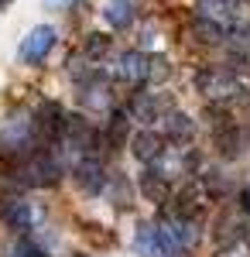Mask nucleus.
<instances>
[{
	"mask_svg": "<svg viewBox=\"0 0 250 257\" xmlns=\"http://www.w3.org/2000/svg\"><path fill=\"white\" fill-rule=\"evenodd\" d=\"M76 96H79V106H82L86 113H96V117L113 113V86L106 79V69H103V72H93L89 79H79Z\"/></svg>",
	"mask_w": 250,
	"mask_h": 257,
	"instance_id": "39448f33",
	"label": "nucleus"
},
{
	"mask_svg": "<svg viewBox=\"0 0 250 257\" xmlns=\"http://www.w3.org/2000/svg\"><path fill=\"white\" fill-rule=\"evenodd\" d=\"M72 178H76L79 192H86V196H99V192H106V182H110V172H106V165H103V155H89V158H79L72 168Z\"/></svg>",
	"mask_w": 250,
	"mask_h": 257,
	"instance_id": "6e6552de",
	"label": "nucleus"
},
{
	"mask_svg": "<svg viewBox=\"0 0 250 257\" xmlns=\"http://www.w3.org/2000/svg\"><path fill=\"white\" fill-rule=\"evenodd\" d=\"M195 89L202 93L206 106H223L230 113H247L250 110V82L233 72L230 65H202L195 72Z\"/></svg>",
	"mask_w": 250,
	"mask_h": 257,
	"instance_id": "f257e3e1",
	"label": "nucleus"
},
{
	"mask_svg": "<svg viewBox=\"0 0 250 257\" xmlns=\"http://www.w3.org/2000/svg\"><path fill=\"white\" fill-rule=\"evenodd\" d=\"M165 148H168V141L161 138L154 127H137L134 138H131V144H127V151H131V155L141 161V168H144V165H151V161L158 158Z\"/></svg>",
	"mask_w": 250,
	"mask_h": 257,
	"instance_id": "9b49d317",
	"label": "nucleus"
},
{
	"mask_svg": "<svg viewBox=\"0 0 250 257\" xmlns=\"http://www.w3.org/2000/svg\"><path fill=\"white\" fill-rule=\"evenodd\" d=\"M236 209H240V213H243V216L250 219V182L236 189Z\"/></svg>",
	"mask_w": 250,
	"mask_h": 257,
	"instance_id": "a211bd4d",
	"label": "nucleus"
},
{
	"mask_svg": "<svg viewBox=\"0 0 250 257\" xmlns=\"http://www.w3.org/2000/svg\"><path fill=\"white\" fill-rule=\"evenodd\" d=\"M154 131L168 141V144H189V141L195 138V120H189L178 106H175V110H168L165 117L158 120V127H154Z\"/></svg>",
	"mask_w": 250,
	"mask_h": 257,
	"instance_id": "f8f14e48",
	"label": "nucleus"
},
{
	"mask_svg": "<svg viewBox=\"0 0 250 257\" xmlns=\"http://www.w3.org/2000/svg\"><path fill=\"white\" fill-rule=\"evenodd\" d=\"M106 196L113 199L120 209H127V206L134 202V196H131V182L120 175V172H110V182H106Z\"/></svg>",
	"mask_w": 250,
	"mask_h": 257,
	"instance_id": "dca6fc26",
	"label": "nucleus"
},
{
	"mask_svg": "<svg viewBox=\"0 0 250 257\" xmlns=\"http://www.w3.org/2000/svg\"><path fill=\"white\" fill-rule=\"evenodd\" d=\"M4 257H48V254H45V247L35 237H18L4 250Z\"/></svg>",
	"mask_w": 250,
	"mask_h": 257,
	"instance_id": "f3484780",
	"label": "nucleus"
},
{
	"mask_svg": "<svg viewBox=\"0 0 250 257\" xmlns=\"http://www.w3.org/2000/svg\"><path fill=\"white\" fill-rule=\"evenodd\" d=\"M134 138V120L127 117V110H113L106 123H103V151L106 155H120Z\"/></svg>",
	"mask_w": 250,
	"mask_h": 257,
	"instance_id": "1a4fd4ad",
	"label": "nucleus"
},
{
	"mask_svg": "<svg viewBox=\"0 0 250 257\" xmlns=\"http://www.w3.org/2000/svg\"><path fill=\"white\" fill-rule=\"evenodd\" d=\"M137 192L148 199V202H154L158 209H165L175 199V185L165 175H158L154 168H141V175H137Z\"/></svg>",
	"mask_w": 250,
	"mask_h": 257,
	"instance_id": "9d476101",
	"label": "nucleus"
},
{
	"mask_svg": "<svg viewBox=\"0 0 250 257\" xmlns=\"http://www.w3.org/2000/svg\"><path fill=\"white\" fill-rule=\"evenodd\" d=\"M72 0H45V7H52V11H65Z\"/></svg>",
	"mask_w": 250,
	"mask_h": 257,
	"instance_id": "6ab92c4d",
	"label": "nucleus"
},
{
	"mask_svg": "<svg viewBox=\"0 0 250 257\" xmlns=\"http://www.w3.org/2000/svg\"><path fill=\"white\" fill-rule=\"evenodd\" d=\"M113 79L131 86V89H144L151 86V55L141 52V48H131V52H120L113 62Z\"/></svg>",
	"mask_w": 250,
	"mask_h": 257,
	"instance_id": "423d86ee",
	"label": "nucleus"
},
{
	"mask_svg": "<svg viewBox=\"0 0 250 257\" xmlns=\"http://www.w3.org/2000/svg\"><path fill=\"white\" fill-rule=\"evenodd\" d=\"M41 148L38 131H35V110H18L4 120L0 127V172L18 168L24 158H31Z\"/></svg>",
	"mask_w": 250,
	"mask_h": 257,
	"instance_id": "f03ea898",
	"label": "nucleus"
},
{
	"mask_svg": "<svg viewBox=\"0 0 250 257\" xmlns=\"http://www.w3.org/2000/svg\"><path fill=\"white\" fill-rule=\"evenodd\" d=\"M0 223L18 237H35V230L41 226V209L21 192L18 196H4L0 199Z\"/></svg>",
	"mask_w": 250,
	"mask_h": 257,
	"instance_id": "20e7f679",
	"label": "nucleus"
},
{
	"mask_svg": "<svg viewBox=\"0 0 250 257\" xmlns=\"http://www.w3.org/2000/svg\"><path fill=\"white\" fill-rule=\"evenodd\" d=\"M103 21L113 31H127L137 21V0H106L103 4Z\"/></svg>",
	"mask_w": 250,
	"mask_h": 257,
	"instance_id": "ddd939ff",
	"label": "nucleus"
},
{
	"mask_svg": "<svg viewBox=\"0 0 250 257\" xmlns=\"http://www.w3.org/2000/svg\"><path fill=\"white\" fill-rule=\"evenodd\" d=\"M4 4H11V0H0V7H4Z\"/></svg>",
	"mask_w": 250,
	"mask_h": 257,
	"instance_id": "aec40b11",
	"label": "nucleus"
},
{
	"mask_svg": "<svg viewBox=\"0 0 250 257\" xmlns=\"http://www.w3.org/2000/svg\"><path fill=\"white\" fill-rule=\"evenodd\" d=\"M110 48H113V41L106 38V35H99V31H93V35H86L82 48H79V55H86L89 62L103 65V62H106V55H110Z\"/></svg>",
	"mask_w": 250,
	"mask_h": 257,
	"instance_id": "4468645a",
	"label": "nucleus"
},
{
	"mask_svg": "<svg viewBox=\"0 0 250 257\" xmlns=\"http://www.w3.org/2000/svg\"><path fill=\"white\" fill-rule=\"evenodd\" d=\"M212 257H250V226L243 230V233L223 240V243L212 250Z\"/></svg>",
	"mask_w": 250,
	"mask_h": 257,
	"instance_id": "2eb2a0df",
	"label": "nucleus"
},
{
	"mask_svg": "<svg viewBox=\"0 0 250 257\" xmlns=\"http://www.w3.org/2000/svg\"><path fill=\"white\" fill-rule=\"evenodd\" d=\"M58 45V31L52 24H38V28H31L18 45V62L21 65H31V69H38L41 62L52 55V48Z\"/></svg>",
	"mask_w": 250,
	"mask_h": 257,
	"instance_id": "0eeeda50",
	"label": "nucleus"
},
{
	"mask_svg": "<svg viewBox=\"0 0 250 257\" xmlns=\"http://www.w3.org/2000/svg\"><path fill=\"white\" fill-rule=\"evenodd\" d=\"M123 110H127V117L134 120L137 127H158V120L165 117L168 110H175V99L168 93H158L154 86H144V89L131 93Z\"/></svg>",
	"mask_w": 250,
	"mask_h": 257,
	"instance_id": "7ed1b4c3",
	"label": "nucleus"
}]
</instances>
